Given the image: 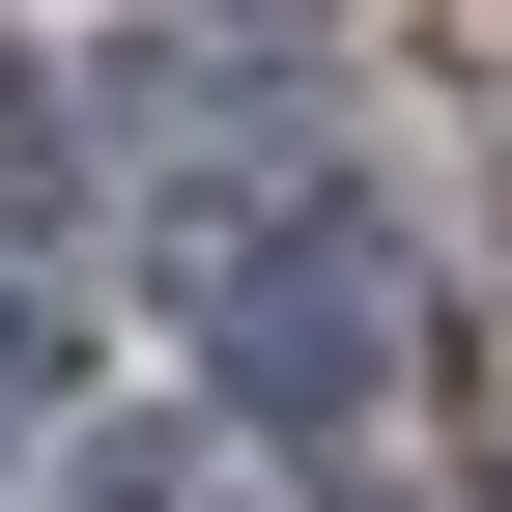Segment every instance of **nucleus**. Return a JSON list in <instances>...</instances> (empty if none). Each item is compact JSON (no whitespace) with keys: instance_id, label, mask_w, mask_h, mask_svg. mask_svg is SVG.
I'll return each instance as SVG.
<instances>
[{"instance_id":"nucleus-1","label":"nucleus","mask_w":512,"mask_h":512,"mask_svg":"<svg viewBox=\"0 0 512 512\" xmlns=\"http://www.w3.org/2000/svg\"><path fill=\"white\" fill-rule=\"evenodd\" d=\"M200 313H228V370H256V399H370V342H399V285H370V228L342 256H200Z\"/></svg>"},{"instance_id":"nucleus-2","label":"nucleus","mask_w":512,"mask_h":512,"mask_svg":"<svg viewBox=\"0 0 512 512\" xmlns=\"http://www.w3.org/2000/svg\"><path fill=\"white\" fill-rule=\"evenodd\" d=\"M228 29H256V0H228Z\"/></svg>"}]
</instances>
